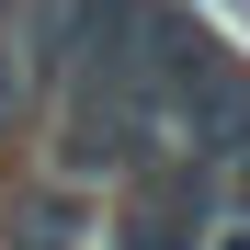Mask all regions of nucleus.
<instances>
[{
    "label": "nucleus",
    "mask_w": 250,
    "mask_h": 250,
    "mask_svg": "<svg viewBox=\"0 0 250 250\" xmlns=\"http://www.w3.org/2000/svg\"><path fill=\"white\" fill-rule=\"evenodd\" d=\"M216 171L205 159H159V171H137L114 193V239L103 250H205V216H216Z\"/></svg>",
    "instance_id": "nucleus-1"
},
{
    "label": "nucleus",
    "mask_w": 250,
    "mask_h": 250,
    "mask_svg": "<svg viewBox=\"0 0 250 250\" xmlns=\"http://www.w3.org/2000/svg\"><path fill=\"white\" fill-rule=\"evenodd\" d=\"M103 216H91V193H80V182H34V193H12V205H0V250H80V239H91Z\"/></svg>",
    "instance_id": "nucleus-2"
},
{
    "label": "nucleus",
    "mask_w": 250,
    "mask_h": 250,
    "mask_svg": "<svg viewBox=\"0 0 250 250\" xmlns=\"http://www.w3.org/2000/svg\"><path fill=\"white\" fill-rule=\"evenodd\" d=\"M205 250H250V205H216L205 216Z\"/></svg>",
    "instance_id": "nucleus-3"
}]
</instances>
